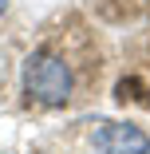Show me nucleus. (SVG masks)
Listing matches in <instances>:
<instances>
[{"label": "nucleus", "instance_id": "1", "mask_svg": "<svg viewBox=\"0 0 150 154\" xmlns=\"http://www.w3.org/2000/svg\"><path fill=\"white\" fill-rule=\"evenodd\" d=\"M24 95L40 107H67L75 95L71 63L55 51H32L24 59Z\"/></svg>", "mask_w": 150, "mask_h": 154}, {"label": "nucleus", "instance_id": "2", "mask_svg": "<svg viewBox=\"0 0 150 154\" xmlns=\"http://www.w3.org/2000/svg\"><path fill=\"white\" fill-rule=\"evenodd\" d=\"M91 142H95L99 154H142V146L150 138L142 134V127H134V122H103Z\"/></svg>", "mask_w": 150, "mask_h": 154}, {"label": "nucleus", "instance_id": "3", "mask_svg": "<svg viewBox=\"0 0 150 154\" xmlns=\"http://www.w3.org/2000/svg\"><path fill=\"white\" fill-rule=\"evenodd\" d=\"M4 12H8V0H0V16H4Z\"/></svg>", "mask_w": 150, "mask_h": 154}, {"label": "nucleus", "instance_id": "4", "mask_svg": "<svg viewBox=\"0 0 150 154\" xmlns=\"http://www.w3.org/2000/svg\"><path fill=\"white\" fill-rule=\"evenodd\" d=\"M142 154H150V142H146V146H142Z\"/></svg>", "mask_w": 150, "mask_h": 154}]
</instances>
